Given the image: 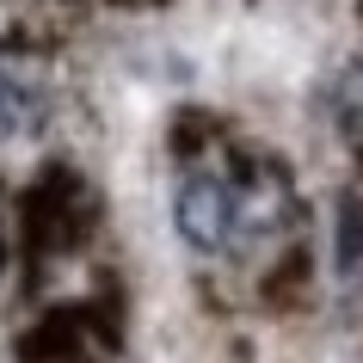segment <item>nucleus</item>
<instances>
[{
	"label": "nucleus",
	"mask_w": 363,
	"mask_h": 363,
	"mask_svg": "<svg viewBox=\"0 0 363 363\" xmlns=\"http://www.w3.org/2000/svg\"><path fill=\"white\" fill-rule=\"evenodd\" d=\"M234 222H240V197L228 191V179L210 167H197L179 179V191H172V228L191 252H222L228 247Z\"/></svg>",
	"instance_id": "1"
},
{
	"label": "nucleus",
	"mask_w": 363,
	"mask_h": 363,
	"mask_svg": "<svg viewBox=\"0 0 363 363\" xmlns=\"http://www.w3.org/2000/svg\"><path fill=\"white\" fill-rule=\"evenodd\" d=\"M19 111H25V93H19V80L0 68V130H6V123H19Z\"/></svg>",
	"instance_id": "3"
},
{
	"label": "nucleus",
	"mask_w": 363,
	"mask_h": 363,
	"mask_svg": "<svg viewBox=\"0 0 363 363\" xmlns=\"http://www.w3.org/2000/svg\"><path fill=\"white\" fill-rule=\"evenodd\" d=\"M333 111H339V123H345V135L363 148V68H351V74L333 86Z\"/></svg>",
	"instance_id": "2"
}]
</instances>
